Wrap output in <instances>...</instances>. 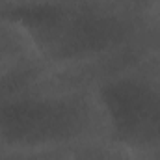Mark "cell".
<instances>
[{
    "instance_id": "cell-1",
    "label": "cell",
    "mask_w": 160,
    "mask_h": 160,
    "mask_svg": "<svg viewBox=\"0 0 160 160\" xmlns=\"http://www.w3.org/2000/svg\"><path fill=\"white\" fill-rule=\"evenodd\" d=\"M112 138L101 89L39 93L0 101V142L17 149H56Z\"/></svg>"
},
{
    "instance_id": "cell-2",
    "label": "cell",
    "mask_w": 160,
    "mask_h": 160,
    "mask_svg": "<svg viewBox=\"0 0 160 160\" xmlns=\"http://www.w3.org/2000/svg\"><path fill=\"white\" fill-rule=\"evenodd\" d=\"M112 138L147 160H160V77L134 73L101 88Z\"/></svg>"
}]
</instances>
